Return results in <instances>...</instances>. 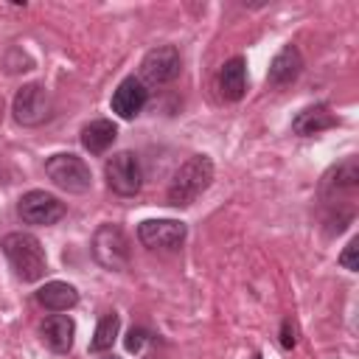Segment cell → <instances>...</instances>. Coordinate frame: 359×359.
<instances>
[{
    "mask_svg": "<svg viewBox=\"0 0 359 359\" xmlns=\"http://www.w3.org/2000/svg\"><path fill=\"white\" fill-rule=\"evenodd\" d=\"M213 182V160L208 154H191L171 177L165 199L171 208H188L194 205Z\"/></svg>",
    "mask_w": 359,
    "mask_h": 359,
    "instance_id": "obj_1",
    "label": "cell"
},
{
    "mask_svg": "<svg viewBox=\"0 0 359 359\" xmlns=\"http://www.w3.org/2000/svg\"><path fill=\"white\" fill-rule=\"evenodd\" d=\"M3 252L14 269V275L22 280V283H34L45 275L48 269V255H45V247L39 244L36 236L31 233H8L3 236Z\"/></svg>",
    "mask_w": 359,
    "mask_h": 359,
    "instance_id": "obj_2",
    "label": "cell"
},
{
    "mask_svg": "<svg viewBox=\"0 0 359 359\" xmlns=\"http://www.w3.org/2000/svg\"><path fill=\"white\" fill-rule=\"evenodd\" d=\"M93 258L109 269V272H123L129 266L132 250H129V238L123 233L121 224H101L93 233Z\"/></svg>",
    "mask_w": 359,
    "mask_h": 359,
    "instance_id": "obj_3",
    "label": "cell"
},
{
    "mask_svg": "<svg viewBox=\"0 0 359 359\" xmlns=\"http://www.w3.org/2000/svg\"><path fill=\"white\" fill-rule=\"evenodd\" d=\"M45 174L56 188H62L67 194H87L90 185H93L90 165L79 154H70V151L48 157L45 160Z\"/></svg>",
    "mask_w": 359,
    "mask_h": 359,
    "instance_id": "obj_4",
    "label": "cell"
},
{
    "mask_svg": "<svg viewBox=\"0 0 359 359\" xmlns=\"http://www.w3.org/2000/svg\"><path fill=\"white\" fill-rule=\"evenodd\" d=\"M11 115L20 126H42L53 115V98L36 81L22 84L11 101Z\"/></svg>",
    "mask_w": 359,
    "mask_h": 359,
    "instance_id": "obj_5",
    "label": "cell"
},
{
    "mask_svg": "<svg viewBox=\"0 0 359 359\" xmlns=\"http://www.w3.org/2000/svg\"><path fill=\"white\" fill-rule=\"evenodd\" d=\"M104 177L112 194L118 196H135L143 185V168L135 151H115L107 165H104Z\"/></svg>",
    "mask_w": 359,
    "mask_h": 359,
    "instance_id": "obj_6",
    "label": "cell"
},
{
    "mask_svg": "<svg viewBox=\"0 0 359 359\" xmlns=\"http://www.w3.org/2000/svg\"><path fill=\"white\" fill-rule=\"evenodd\" d=\"M182 70V56L174 45H157L151 50H146L143 62H140V81L143 84H151V87H160V84H168L180 76Z\"/></svg>",
    "mask_w": 359,
    "mask_h": 359,
    "instance_id": "obj_7",
    "label": "cell"
},
{
    "mask_svg": "<svg viewBox=\"0 0 359 359\" xmlns=\"http://www.w3.org/2000/svg\"><path fill=\"white\" fill-rule=\"evenodd\" d=\"M17 213L25 224H36V227H48L56 224L65 216V202H59L53 194L48 191H28L20 196L17 202Z\"/></svg>",
    "mask_w": 359,
    "mask_h": 359,
    "instance_id": "obj_8",
    "label": "cell"
},
{
    "mask_svg": "<svg viewBox=\"0 0 359 359\" xmlns=\"http://www.w3.org/2000/svg\"><path fill=\"white\" fill-rule=\"evenodd\" d=\"M185 236L188 227L180 219H146L137 224V241L149 250H177Z\"/></svg>",
    "mask_w": 359,
    "mask_h": 359,
    "instance_id": "obj_9",
    "label": "cell"
},
{
    "mask_svg": "<svg viewBox=\"0 0 359 359\" xmlns=\"http://www.w3.org/2000/svg\"><path fill=\"white\" fill-rule=\"evenodd\" d=\"M359 188V163L356 157H348L337 165H331L325 174H323V182H320V196L325 202H337V196H345V194H353Z\"/></svg>",
    "mask_w": 359,
    "mask_h": 359,
    "instance_id": "obj_10",
    "label": "cell"
},
{
    "mask_svg": "<svg viewBox=\"0 0 359 359\" xmlns=\"http://www.w3.org/2000/svg\"><path fill=\"white\" fill-rule=\"evenodd\" d=\"M146 101H149V90H146V84H143L137 76H126V79L115 87L109 107H112V112H115L118 118L132 121V118H137V115L143 112Z\"/></svg>",
    "mask_w": 359,
    "mask_h": 359,
    "instance_id": "obj_11",
    "label": "cell"
},
{
    "mask_svg": "<svg viewBox=\"0 0 359 359\" xmlns=\"http://www.w3.org/2000/svg\"><path fill=\"white\" fill-rule=\"evenodd\" d=\"M303 73V53L297 45L286 42L275 59L269 62V70H266V84L272 90H280V87H289L292 81H297V76Z\"/></svg>",
    "mask_w": 359,
    "mask_h": 359,
    "instance_id": "obj_12",
    "label": "cell"
},
{
    "mask_svg": "<svg viewBox=\"0 0 359 359\" xmlns=\"http://www.w3.org/2000/svg\"><path fill=\"white\" fill-rule=\"evenodd\" d=\"M39 337L53 353H70L73 337H76V323L67 314H50L39 323Z\"/></svg>",
    "mask_w": 359,
    "mask_h": 359,
    "instance_id": "obj_13",
    "label": "cell"
},
{
    "mask_svg": "<svg viewBox=\"0 0 359 359\" xmlns=\"http://www.w3.org/2000/svg\"><path fill=\"white\" fill-rule=\"evenodd\" d=\"M337 123H339V118L331 112L328 104H314V107H306V109H300V112L294 115L292 132L309 137V135H320V132H325V129H334Z\"/></svg>",
    "mask_w": 359,
    "mask_h": 359,
    "instance_id": "obj_14",
    "label": "cell"
},
{
    "mask_svg": "<svg viewBox=\"0 0 359 359\" xmlns=\"http://www.w3.org/2000/svg\"><path fill=\"white\" fill-rule=\"evenodd\" d=\"M36 303L48 311H67L79 303V292L73 283H65V280H48L45 286L36 289Z\"/></svg>",
    "mask_w": 359,
    "mask_h": 359,
    "instance_id": "obj_15",
    "label": "cell"
},
{
    "mask_svg": "<svg viewBox=\"0 0 359 359\" xmlns=\"http://www.w3.org/2000/svg\"><path fill=\"white\" fill-rule=\"evenodd\" d=\"M219 90L227 101H241L247 93V62L241 56H233L219 70Z\"/></svg>",
    "mask_w": 359,
    "mask_h": 359,
    "instance_id": "obj_16",
    "label": "cell"
},
{
    "mask_svg": "<svg viewBox=\"0 0 359 359\" xmlns=\"http://www.w3.org/2000/svg\"><path fill=\"white\" fill-rule=\"evenodd\" d=\"M115 137H118V126L107 118H95L81 129V146L90 154H104L115 143Z\"/></svg>",
    "mask_w": 359,
    "mask_h": 359,
    "instance_id": "obj_17",
    "label": "cell"
},
{
    "mask_svg": "<svg viewBox=\"0 0 359 359\" xmlns=\"http://www.w3.org/2000/svg\"><path fill=\"white\" fill-rule=\"evenodd\" d=\"M118 328H121V317H118L115 311L104 314V317L98 320V325H95L93 339H90V351H93V353L109 351V348L115 345V339H118Z\"/></svg>",
    "mask_w": 359,
    "mask_h": 359,
    "instance_id": "obj_18",
    "label": "cell"
},
{
    "mask_svg": "<svg viewBox=\"0 0 359 359\" xmlns=\"http://www.w3.org/2000/svg\"><path fill=\"white\" fill-rule=\"evenodd\" d=\"M339 264L345 266V269H351V272H356L359 269V264H356V238L353 241H348V247L342 250V255H339Z\"/></svg>",
    "mask_w": 359,
    "mask_h": 359,
    "instance_id": "obj_19",
    "label": "cell"
},
{
    "mask_svg": "<svg viewBox=\"0 0 359 359\" xmlns=\"http://www.w3.org/2000/svg\"><path fill=\"white\" fill-rule=\"evenodd\" d=\"M146 339H149V331H146V328H132L129 337H126V351H132V353L140 351Z\"/></svg>",
    "mask_w": 359,
    "mask_h": 359,
    "instance_id": "obj_20",
    "label": "cell"
},
{
    "mask_svg": "<svg viewBox=\"0 0 359 359\" xmlns=\"http://www.w3.org/2000/svg\"><path fill=\"white\" fill-rule=\"evenodd\" d=\"M297 331H294V325H292V320H283V325H280V345L286 348V351H292L294 345H297V337H294Z\"/></svg>",
    "mask_w": 359,
    "mask_h": 359,
    "instance_id": "obj_21",
    "label": "cell"
},
{
    "mask_svg": "<svg viewBox=\"0 0 359 359\" xmlns=\"http://www.w3.org/2000/svg\"><path fill=\"white\" fill-rule=\"evenodd\" d=\"M0 182H3V180H0Z\"/></svg>",
    "mask_w": 359,
    "mask_h": 359,
    "instance_id": "obj_22",
    "label": "cell"
}]
</instances>
